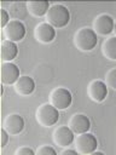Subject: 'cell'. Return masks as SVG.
Instances as JSON below:
<instances>
[{
  "mask_svg": "<svg viewBox=\"0 0 116 155\" xmlns=\"http://www.w3.org/2000/svg\"><path fill=\"white\" fill-rule=\"evenodd\" d=\"M48 1H28L27 2V8L28 13L31 15L33 17H42L46 16L48 8H50Z\"/></svg>",
  "mask_w": 116,
  "mask_h": 155,
  "instance_id": "2e32d148",
  "label": "cell"
},
{
  "mask_svg": "<svg viewBox=\"0 0 116 155\" xmlns=\"http://www.w3.org/2000/svg\"><path fill=\"white\" fill-rule=\"evenodd\" d=\"M0 13H1V28H5L8 24V22L11 21L10 19V15L5 8H1Z\"/></svg>",
  "mask_w": 116,
  "mask_h": 155,
  "instance_id": "44dd1931",
  "label": "cell"
},
{
  "mask_svg": "<svg viewBox=\"0 0 116 155\" xmlns=\"http://www.w3.org/2000/svg\"><path fill=\"white\" fill-rule=\"evenodd\" d=\"M74 139H75L74 132L71 131V128L69 126L62 125V126H58V127H56L53 130L52 140L58 147L66 148V147H69L74 142Z\"/></svg>",
  "mask_w": 116,
  "mask_h": 155,
  "instance_id": "ba28073f",
  "label": "cell"
},
{
  "mask_svg": "<svg viewBox=\"0 0 116 155\" xmlns=\"http://www.w3.org/2000/svg\"><path fill=\"white\" fill-rule=\"evenodd\" d=\"M48 101L58 110H64L68 107H70V104L72 102V96L68 88L59 86V87H54L51 91Z\"/></svg>",
  "mask_w": 116,
  "mask_h": 155,
  "instance_id": "5b68a950",
  "label": "cell"
},
{
  "mask_svg": "<svg viewBox=\"0 0 116 155\" xmlns=\"http://www.w3.org/2000/svg\"><path fill=\"white\" fill-rule=\"evenodd\" d=\"M105 85L108 87H111V88L116 90V68L110 69L105 74Z\"/></svg>",
  "mask_w": 116,
  "mask_h": 155,
  "instance_id": "ac0fdd59",
  "label": "cell"
},
{
  "mask_svg": "<svg viewBox=\"0 0 116 155\" xmlns=\"http://www.w3.org/2000/svg\"><path fill=\"white\" fill-rule=\"evenodd\" d=\"M18 47L16 42L4 39L0 45V58L2 62H11L17 57Z\"/></svg>",
  "mask_w": 116,
  "mask_h": 155,
  "instance_id": "9a60e30c",
  "label": "cell"
},
{
  "mask_svg": "<svg viewBox=\"0 0 116 155\" xmlns=\"http://www.w3.org/2000/svg\"><path fill=\"white\" fill-rule=\"evenodd\" d=\"M46 22L51 24L54 29L63 28L70 22V12L68 7L62 4H53L50 6L46 16Z\"/></svg>",
  "mask_w": 116,
  "mask_h": 155,
  "instance_id": "6da1fadb",
  "label": "cell"
},
{
  "mask_svg": "<svg viewBox=\"0 0 116 155\" xmlns=\"http://www.w3.org/2000/svg\"><path fill=\"white\" fill-rule=\"evenodd\" d=\"M102 53L105 58L116 61V36H110L103 41Z\"/></svg>",
  "mask_w": 116,
  "mask_h": 155,
  "instance_id": "e0dca14e",
  "label": "cell"
},
{
  "mask_svg": "<svg viewBox=\"0 0 116 155\" xmlns=\"http://www.w3.org/2000/svg\"><path fill=\"white\" fill-rule=\"evenodd\" d=\"M8 133H7V131L2 127L1 128V148H5L6 147V144H7V142H8Z\"/></svg>",
  "mask_w": 116,
  "mask_h": 155,
  "instance_id": "7402d4cb",
  "label": "cell"
},
{
  "mask_svg": "<svg viewBox=\"0 0 116 155\" xmlns=\"http://www.w3.org/2000/svg\"><path fill=\"white\" fill-rule=\"evenodd\" d=\"M68 126L71 128V131L74 133L80 134V133L88 132V130L91 128V121H89V119H88L87 115L77 113V114H74L69 119Z\"/></svg>",
  "mask_w": 116,
  "mask_h": 155,
  "instance_id": "4fadbf2b",
  "label": "cell"
},
{
  "mask_svg": "<svg viewBox=\"0 0 116 155\" xmlns=\"http://www.w3.org/2000/svg\"><path fill=\"white\" fill-rule=\"evenodd\" d=\"M87 96L95 103L103 102L108 96V86L104 81L92 80L87 86Z\"/></svg>",
  "mask_w": 116,
  "mask_h": 155,
  "instance_id": "30bf717a",
  "label": "cell"
},
{
  "mask_svg": "<svg viewBox=\"0 0 116 155\" xmlns=\"http://www.w3.org/2000/svg\"><path fill=\"white\" fill-rule=\"evenodd\" d=\"M36 155H56L57 151L50 145H41L35 150Z\"/></svg>",
  "mask_w": 116,
  "mask_h": 155,
  "instance_id": "d6986e66",
  "label": "cell"
},
{
  "mask_svg": "<svg viewBox=\"0 0 116 155\" xmlns=\"http://www.w3.org/2000/svg\"><path fill=\"white\" fill-rule=\"evenodd\" d=\"M60 154H62V155H66V154H70V155H75V154H79V153L76 151V149H69V148L66 147L65 149H63V150L60 151Z\"/></svg>",
  "mask_w": 116,
  "mask_h": 155,
  "instance_id": "603a6c76",
  "label": "cell"
},
{
  "mask_svg": "<svg viewBox=\"0 0 116 155\" xmlns=\"http://www.w3.org/2000/svg\"><path fill=\"white\" fill-rule=\"evenodd\" d=\"M2 36L6 40L18 42L23 40V38L25 36V27L21 21L11 19L8 24L5 28H2Z\"/></svg>",
  "mask_w": 116,
  "mask_h": 155,
  "instance_id": "8992f818",
  "label": "cell"
},
{
  "mask_svg": "<svg viewBox=\"0 0 116 155\" xmlns=\"http://www.w3.org/2000/svg\"><path fill=\"white\" fill-rule=\"evenodd\" d=\"M2 127L10 136L19 134L24 128V119L19 114H10L4 119Z\"/></svg>",
  "mask_w": 116,
  "mask_h": 155,
  "instance_id": "7c38bea8",
  "label": "cell"
},
{
  "mask_svg": "<svg viewBox=\"0 0 116 155\" xmlns=\"http://www.w3.org/2000/svg\"><path fill=\"white\" fill-rule=\"evenodd\" d=\"M34 38L40 44H50L56 38V29L47 22H41L34 29Z\"/></svg>",
  "mask_w": 116,
  "mask_h": 155,
  "instance_id": "8fae6325",
  "label": "cell"
},
{
  "mask_svg": "<svg viewBox=\"0 0 116 155\" xmlns=\"http://www.w3.org/2000/svg\"><path fill=\"white\" fill-rule=\"evenodd\" d=\"M59 119V110L54 108L50 102L39 105L35 111V120L42 127L53 126Z\"/></svg>",
  "mask_w": 116,
  "mask_h": 155,
  "instance_id": "3957f363",
  "label": "cell"
},
{
  "mask_svg": "<svg viewBox=\"0 0 116 155\" xmlns=\"http://www.w3.org/2000/svg\"><path fill=\"white\" fill-rule=\"evenodd\" d=\"M98 39L97 34L92 28L83 27L80 28L74 35V45L77 50L82 52H89L97 46Z\"/></svg>",
  "mask_w": 116,
  "mask_h": 155,
  "instance_id": "7a4b0ae2",
  "label": "cell"
},
{
  "mask_svg": "<svg viewBox=\"0 0 116 155\" xmlns=\"http://www.w3.org/2000/svg\"><path fill=\"white\" fill-rule=\"evenodd\" d=\"M74 147L76 151L81 155H88L93 154L98 147V140L94 134L89 132L80 133L74 139Z\"/></svg>",
  "mask_w": 116,
  "mask_h": 155,
  "instance_id": "277c9868",
  "label": "cell"
},
{
  "mask_svg": "<svg viewBox=\"0 0 116 155\" xmlns=\"http://www.w3.org/2000/svg\"><path fill=\"white\" fill-rule=\"evenodd\" d=\"M16 155H34L35 151L29 147H21L14 151Z\"/></svg>",
  "mask_w": 116,
  "mask_h": 155,
  "instance_id": "ffe728a7",
  "label": "cell"
},
{
  "mask_svg": "<svg viewBox=\"0 0 116 155\" xmlns=\"http://www.w3.org/2000/svg\"><path fill=\"white\" fill-rule=\"evenodd\" d=\"M0 79L2 85H14L19 79V68L12 62H2L0 67Z\"/></svg>",
  "mask_w": 116,
  "mask_h": 155,
  "instance_id": "9c48e42d",
  "label": "cell"
},
{
  "mask_svg": "<svg viewBox=\"0 0 116 155\" xmlns=\"http://www.w3.org/2000/svg\"><path fill=\"white\" fill-rule=\"evenodd\" d=\"M13 88H14L16 93L19 96H29L35 90V82H34L33 78H30L28 75H23V76H19V79L14 82Z\"/></svg>",
  "mask_w": 116,
  "mask_h": 155,
  "instance_id": "5bb4252c",
  "label": "cell"
},
{
  "mask_svg": "<svg viewBox=\"0 0 116 155\" xmlns=\"http://www.w3.org/2000/svg\"><path fill=\"white\" fill-rule=\"evenodd\" d=\"M114 27H115V22L112 17L108 13L98 15L92 23V29L95 31L97 35H102V36H106L111 34V31L114 30Z\"/></svg>",
  "mask_w": 116,
  "mask_h": 155,
  "instance_id": "52a82bcc",
  "label": "cell"
}]
</instances>
